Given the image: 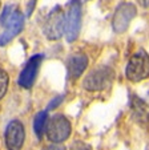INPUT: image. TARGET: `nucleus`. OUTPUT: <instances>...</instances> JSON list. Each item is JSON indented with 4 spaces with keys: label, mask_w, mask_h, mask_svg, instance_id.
<instances>
[{
    "label": "nucleus",
    "mask_w": 149,
    "mask_h": 150,
    "mask_svg": "<svg viewBox=\"0 0 149 150\" xmlns=\"http://www.w3.org/2000/svg\"><path fill=\"white\" fill-rule=\"evenodd\" d=\"M0 24L4 27V32L0 35V45H7L16 35L20 33L24 25V16L15 7L7 6L0 16Z\"/></svg>",
    "instance_id": "obj_1"
},
{
    "label": "nucleus",
    "mask_w": 149,
    "mask_h": 150,
    "mask_svg": "<svg viewBox=\"0 0 149 150\" xmlns=\"http://www.w3.org/2000/svg\"><path fill=\"white\" fill-rule=\"evenodd\" d=\"M113 77H115V72L112 71V68L105 65L97 67L85 76L83 86L89 92L104 91L111 86V84L113 82Z\"/></svg>",
    "instance_id": "obj_2"
},
{
    "label": "nucleus",
    "mask_w": 149,
    "mask_h": 150,
    "mask_svg": "<svg viewBox=\"0 0 149 150\" xmlns=\"http://www.w3.org/2000/svg\"><path fill=\"white\" fill-rule=\"evenodd\" d=\"M125 76L132 82H140L149 77V54L145 51H138L128 61Z\"/></svg>",
    "instance_id": "obj_3"
},
{
    "label": "nucleus",
    "mask_w": 149,
    "mask_h": 150,
    "mask_svg": "<svg viewBox=\"0 0 149 150\" xmlns=\"http://www.w3.org/2000/svg\"><path fill=\"white\" fill-rule=\"evenodd\" d=\"M71 132H72V126H71L69 120L63 114H55L53 117L48 120L45 134L52 144L64 142L65 139L69 138Z\"/></svg>",
    "instance_id": "obj_4"
},
{
    "label": "nucleus",
    "mask_w": 149,
    "mask_h": 150,
    "mask_svg": "<svg viewBox=\"0 0 149 150\" xmlns=\"http://www.w3.org/2000/svg\"><path fill=\"white\" fill-rule=\"evenodd\" d=\"M81 1L80 0H72L65 13L64 23V35L69 42L75 41L80 33L81 28Z\"/></svg>",
    "instance_id": "obj_5"
},
{
    "label": "nucleus",
    "mask_w": 149,
    "mask_h": 150,
    "mask_svg": "<svg viewBox=\"0 0 149 150\" xmlns=\"http://www.w3.org/2000/svg\"><path fill=\"white\" fill-rule=\"evenodd\" d=\"M136 12H137V9H136L135 4L127 3V1L121 3L116 8L115 15H113V20H112L113 31L116 33H123V32L127 31L130 21L136 16Z\"/></svg>",
    "instance_id": "obj_6"
},
{
    "label": "nucleus",
    "mask_w": 149,
    "mask_h": 150,
    "mask_svg": "<svg viewBox=\"0 0 149 150\" xmlns=\"http://www.w3.org/2000/svg\"><path fill=\"white\" fill-rule=\"evenodd\" d=\"M64 23L65 13L59 6L55 7L48 15L47 21L44 25V32L49 40H57L64 35Z\"/></svg>",
    "instance_id": "obj_7"
},
{
    "label": "nucleus",
    "mask_w": 149,
    "mask_h": 150,
    "mask_svg": "<svg viewBox=\"0 0 149 150\" xmlns=\"http://www.w3.org/2000/svg\"><path fill=\"white\" fill-rule=\"evenodd\" d=\"M26 130L24 125L19 120H14L6 129V145L8 150H20L24 145Z\"/></svg>",
    "instance_id": "obj_8"
},
{
    "label": "nucleus",
    "mask_w": 149,
    "mask_h": 150,
    "mask_svg": "<svg viewBox=\"0 0 149 150\" xmlns=\"http://www.w3.org/2000/svg\"><path fill=\"white\" fill-rule=\"evenodd\" d=\"M41 61H43L41 54H35V56H32L31 59L28 60V62L26 64L24 69L21 71V73H20V76H19L20 86H23V88H26V89H29L32 85H34Z\"/></svg>",
    "instance_id": "obj_9"
},
{
    "label": "nucleus",
    "mask_w": 149,
    "mask_h": 150,
    "mask_svg": "<svg viewBox=\"0 0 149 150\" xmlns=\"http://www.w3.org/2000/svg\"><path fill=\"white\" fill-rule=\"evenodd\" d=\"M68 76L69 79L76 80L84 73L85 68L88 67V57L83 53L73 54L68 60Z\"/></svg>",
    "instance_id": "obj_10"
},
{
    "label": "nucleus",
    "mask_w": 149,
    "mask_h": 150,
    "mask_svg": "<svg viewBox=\"0 0 149 150\" xmlns=\"http://www.w3.org/2000/svg\"><path fill=\"white\" fill-rule=\"evenodd\" d=\"M47 122H48L47 112H39V113L35 116L34 129H35V133H36V136L39 139H41L43 136H44L45 127H47Z\"/></svg>",
    "instance_id": "obj_11"
},
{
    "label": "nucleus",
    "mask_w": 149,
    "mask_h": 150,
    "mask_svg": "<svg viewBox=\"0 0 149 150\" xmlns=\"http://www.w3.org/2000/svg\"><path fill=\"white\" fill-rule=\"evenodd\" d=\"M132 106H133V110L137 116H140V118H148L149 117V109L146 106V104H144L141 100L136 98L133 100L132 102Z\"/></svg>",
    "instance_id": "obj_12"
},
{
    "label": "nucleus",
    "mask_w": 149,
    "mask_h": 150,
    "mask_svg": "<svg viewBox=\"0 0 149 150\" xmlns=\"http://www.w3.org/2000/svg\"><path fill=\"white\" fill-rule=\"evenodd\" d=\"M8 74L6 71L0 69V100L4 97V94L7 93V89H8Z\"/></svg>",
    "instance_id": "obj_13"
},
{
    "label": "nucleus",
    "mask_w": 149,
    "mask_h": 150,
    "mask_svg": "<svg viewBox=\"0 0 149 150\" xmlns=\"http://www.w3.org/2000/svg\"><path fill=\"white\" fill-rule=\"evenodd\" d=\"M71 150H92V147H91L88 144L83 142V141H76V142H73L72 144Z\"/></svg>",
    "instance_id": "obj_14"
},
{
    "label": "nucleus",
    "mask_w": 149,
    "mask_h": 150,
    "mask_svg": "<svg viewBox=\"0 0 149 150\" xmlns=\"http://www.w3.org/2000/svg\"><path fill=\"white\" fill-rule=\"evenodd\" d=\"M43 150H65V147L61 146L60 144H52V145H48V146H45Z\"/></svg>",
    "instance_id": "obj_15"
},
{
    "label": "nucleus",
    "mask_w": 149,
    "mask_h": 150,
    "mask_svg": "<svg viewBox=\"0 0 149 150\" xmlns=\"http://www.w3.org/2000/svg\"><path fill=\"white\" fill-rule=\"evenodd\" d=\"M138 3L143 7H148L149 6V0H138Z\"/></svg>",
    "instance_id": "obj_16"
},
{
    "label": "nucleus",
    "mask_w": 149,
    "mask_h": 150,
    "mask_svg": "<svg viewBox=\"0 0 149 150\" xmlns=\"http://www.w3.org/2000/svg\"><path fill=\"white\" fill-rule=\"evenodd\" d=\"M35 1L36 0H31V4H29V7H28V15L31 13V9H34V6H35Z\"/></svg>",
    "instance_id": "obj_17"
}]
</instances>
